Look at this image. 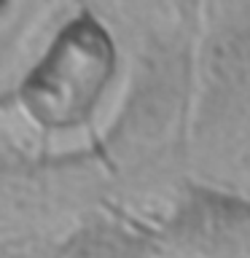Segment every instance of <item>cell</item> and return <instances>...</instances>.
<instances>
[{"label": "cell", "mask_w": 250, "mask_h": 258, "mask_svg": "<svg viewBox=\"0 0 250 258\" xmlns=\"http://www.w3.org/2000/svg\"><path fill=\"white\" fill-rule=\"evenodd\" d=\"M110 73V46L92 24H78L59 38L54 54L30 78V108L51 124L78 118Z\"/></svg>", "instance_id": "cell-1"}]
</instances>
